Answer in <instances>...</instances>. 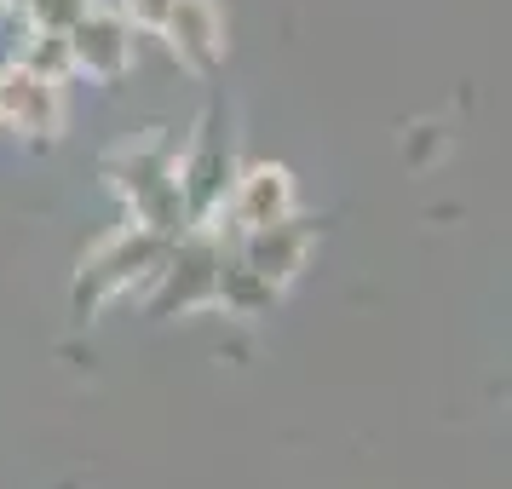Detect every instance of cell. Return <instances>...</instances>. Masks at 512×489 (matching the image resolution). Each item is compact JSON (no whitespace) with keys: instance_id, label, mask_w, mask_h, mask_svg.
<instances>
[{"instance_id":"1","label":"cell","mask_w":512,"mask_h":489,"mask_svg":"<svg viewBox=\"0 0 512 489\" xmlns=\"http://www.w3.org/2000/svg\"><path fill=\"white\" fill-rule=\"evenodd\" d=\"M70 70H87L98 81H121L133 70V41H127V24L116 12H98L87 6L70 24Z\"/></svg>"},{"instance_id":"2","label":"cell","mask_w":512,"mask_h":489,"mask_svg":"<svg viewBox=\"0 0 512 489\" xmlns=\"http://www.w3.org/2000/svg\"><path fill=\"white\" fill-rule=\"evenodd\" d=\"M311 254V231H305L300 219L288 213V219H271V225H254V231H242V265H254L265 282H294V271L305 265Z\"/></svg>"},{"instance_id":"3","label":"cell","mask_w":512,"mask_h":489,"mask_svg":"<svg viewBox=\"0 0 512 489\" xmlns=\"http://www.w3.org/2000/svg\"><path fill=\"white\" fill-rule=\"evenodd\" d=\"M0 121H12V127H24V133H58V121H64V98H58V81L35 70H6L0 75Z\"/></svg>"},{"instance_id":"4","label":"cell","mask_w":512,"mask_h":489,"mask_svg":"<svg viewBox=\"0 0 512 489\" xmlns=\"http://www.w3.org/2000/svg\"><path fill=\"white\" fill-rule=\"evenodd\" d=\"M162 35L173 41V52H179L185 70H213V64L225 58V29H219L213 0H173Z\"/></svg>"},{"instance_id":"5","label":"cell","mask_w":512,"mask_h":489,"mask_svg":"<svg viewBox=\"0 0 512 489\" xmlns=\"http://www.w3.org/2000/svg\"><path fill=\"white\" fill-rule=\"evenodd\" d=\"M294 213V179L282 167H254L231 179V219L236 231H254V225H271V219H288Z\"/></svg>"},{"instance_id":"6","label":"cell","mask_w":512,"mask_h":489,"mask_svg":"<svg viewBox=\"0 0 512 489\" xmlns=\"http://www.w3.org/2000/svg\"><path fill=\"white\" fill-rule=\"evenodd\" d=\"M277 294H282L277 282H265L254 265H242V259H236V265H219V282H213V300L225 305L231 317H259V311H271Z\"/></svg>"},{"instance_id":"7","label":"cell","mask_w":512,"mask_h":489,"mask_svg":"<svg viewBox=\"0 0 512 489\" xmlns=\"http://www.w3.org/2000/svg\"><path fill=\"white\" fill-rule=\"evenodd\" d=\"M24 70L47 75V81H64L70 75V29H35L24 47Z\"/></svg>"},{"instance_id":"8","label":"cell","mask_w":512,"mask_h":489,"mask_svg":"<svg viewBox=\"0 0 512 489\" xmlns=\"http://www.w3.org/2000/svg\"><path fill=\"white\" fill-rule=\"evenodd\" d=\"M87 6L93 0H29V18H35V29H70Z\"/></svg>"},{"instance_id":"9","label":"cell","mask_w":512,"mask_h":489,"mask_svg":"<svg viewBox=\"0 0 512 489\" xmlns=\"http://www.w3.org/2000/svg\"><path fill=\"white\" fill-rule=\"evenodd\" d=\"M167 12H173V0H127V18L144 24V29H162Z\"/></svg>"}]
</instances>
